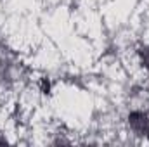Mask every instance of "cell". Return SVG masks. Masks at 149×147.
<instances>
[{
  "label": "cell",
  "mask_w": 149,
  "mask_h": 147,
  "mask_svg": "<svg viewBox=\"0 0 149 147\" xmlns=\"http://www.w3.org/2000/svg\"><path fill=\"white\" fill-rule=\"evenodd\" d=\"M144 62H146V66L149 68V50H146V55H144Z\"/></svg>",
  "instance_id": "obj_1"
}]
</instances>
